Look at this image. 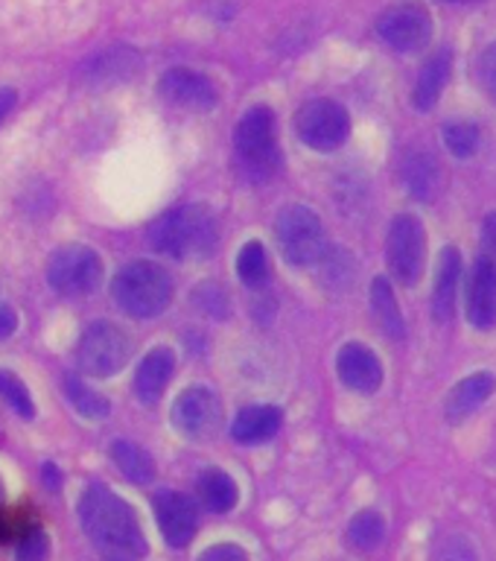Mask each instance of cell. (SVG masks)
I'll return each mask as SVG.
<instances>
[{
  "instance_id": "5",
  "label": "cell",
  "mask_w": 496,
  "mask_h": 561,
  "mask_svg": "<svg viewBox=\"0 0 496 561\" xmlns=\"http://www.w3.org/2000/svg\"><path fill=\"white\" fill-rule=\"evenodd\" d=\"M275 240H278L280 254L292 266H313L324 257V228L315 210L304 205H289L275 219Z\"/></svg>"
},
{
  "instance_id": "20",
  "label": "cell",
  "mask_w": 496,
  "mask_h": 561,
  "mask_svg": "<svg viewBox=\"0 0 496 561\" xmlns=\"http://www.w3.org/2000/svg\"><path fill=\"white\" fill-rule=\"evenodd\" d=\"M280 421H284V412L278 407H249L237 415V421L231 424V436L240 442V445H254V442H266L280 430Z\"/></svg>"
},
{
  "instance_id": "30",
  "label": "cell",
  "mask_w": 496,
  "mask_h": 561,
  "mask_svg": "<svg viewBox=\"0 0 496 561\" xmlns=\"http://www.w3.org/2000/svg\"><path fill=\"white\" fill-rule=\"evenodd\" d=\"M0 398H3L21 419H35V403L33 398H30V389L24 386V380L12 375V371H3V368H0Z\"/></svg>"
},
{
  "instance_id": "15",
  "label": "cell",
  "mask_w": 496,
  "mask_h": 561,
  "mask_svg": "<svg viewBox=\"0 0 496 561\" xmlns=\"http://www.w3.org/2000/svg\"><path fill=\"white\" fill-rule=\"evenodd\" d=\"M468 319L480 331H491L496 324V263L480 257L468 280Z\"/></svg>"
},
{
  "instance_id": "26",
  "label": "cell",
  "mask_w": 496,
  "mask_h": 561,
  "mask_svg": "<svg viewBox=\"0 0 496 561\" xmlns=\"http://www.w3.org/2000/svg\"><path fill=\"white\" fill-rule=\"evenodd\" d=\"M237 275L245 287H266L269 280V257L261 240H249L237 254Z\"/></svg>"
},
{
  "instance_id": "13",
  "label": "cell",
  "mask_w": 496,
  "mask_h": 561,
  "mask_svg": "<svg viewBox=\"0 0 496 561\" xmlns=\"http://www.w3.org/2000/svg\"><path fill=\"white\" fill-rule=\"evenodd\" d=\"M336 375L354 392L374 394L383 386V363L368 345L348 342L336 357Z\"/></svg>"
},
{
  "instance_id": "25",
  "label": "cell",
  "mask_w": 496,
  "mask_h": 561,
  "mask_svg": "<svg viewBox=\"0 0 496 561\" xmlns=\"http://www.w3.org/2000/svg\"><path fill=\"white\" fill-rule=\"evenodd\" d=\"M199 494L210 512H231L237 506V482L226 471H208L201 473Z\"/></svg>"
},
{
  "instance_id": "6",
  "label": "cell",
  "mask_w": 496,
  "mask_h": 561,
  "mask_svg": "<svg viewBox=\"0 0 496 561\" xmlns=\"http://www.w3.org/2000/svg\"><path fill=\"white\" fill-rule=\"evenodd\" d=\"M131 357L129 333L114 322L88 324L85 333L79 336L77 359L85 375L112 377L117 375Z\"/></svg>"
},
{
  "instance_id": "40",
  "label": "cell",
  "mask_w": 496,
  "mask_h": 561,
  "mask_svg": "<svg viewBox=\"0 0 496 561\" xmlns=\"http://www.w3.org/2000/svg\"><path fill=\"white\" fill-rule=\"evenodd\" d=\"M0 497H3V485H0Z\"/></svg>"
},
{
  "instance_id": "36",
  "label": "cell",
  "mask_w": 496,
  "mask_h": 561,
  "mask_svg": "<svg viewBox=\"0 0 496 561\" xmlns=\"http://www.w3.org/2000/svg\"><path fill=\"white\" fill-rule=\"evenodd\" d=\"M482 249H485V257L496 263V210L482 222Z\"/></svg>"
},
{
  "instance_id": "11",
  "label": "cell",
  "mask_w": 496,
  "mask_h": 561,
  "mask_svg": "<svg viewBox=\"0 0 496 561\" xmlns=\"http://www.w3.org/2000/svg\"><path fill=\"white\" fill-rule=\"evenodd\" d=\"M219 421H222V403L205 386H191L175 398L173 424L182 436L210 438L219 430Z\"/></svg>"
},
{
  "instance_id": "2",
  "label": "cell",
  "mask_w": 496,
  "mask_h": 561,
  "mask_svg": "<svg viewBox=\"0 0 496 561\" xmlns=\"http://www.w3.org/2000/svg\"><path fill=\"white\" fill-rule=\"evenodd\" d=\"M219 226L214 210L205 205H184L166 210L149 228V245L158 254L184 261V257H205L217 249Z\"/></svg>"
},
{
  "instance_id": "38",
  "label": "cell",
  "mask_w": 496,
  "mask_h": 561,
  "mask_svg": "<svg viewBox=\"0 0 496 561\" xmlns=\"http://www.w3.org/2000/svg\"><path fill=\"white\" fill-rule=\"evenodd\" d=\"M15 103H18L15 91H12V88H0V121L15 108Z\"/></svg>"
},
{
  "instance_id": "8",
  "label": "cell",
  "mask_w": 496,
  "mask_h": 561,
  "mask_svg": "<svg viewBox=\"0 0 496 561\" xmlns=\"http://www.w3.org/2000/svg\"><path fill=\"white\" fill-rule=\"evenodd\" d=\"M385 257L389 270L403 287H415L424 272V257H427V231L424 222L412 214H401L392 219L389 240H385Z\"/></svg>"
},
{
  "instance_id": "35",
  "label": "cell",
  "mask_w": 496,
  "mask_h": 561,
  "mask_svg": "<svg viewBox=\"0 0 496 561\" xmlns=\"http://www.w3.org/2000/svg\"><path fill=\"white\" fill-rule=\"evenodd\" d=\"M441 552H445V561H476V552H473L471 543L459 541V538L441 543Z\"/></svg>"
},
{
  "instance_id": "21",
  "label": "cell",
  "mask_w": 496,
  "mask_h": 561,
  "mask_svg": "<svg viewBox=\"0 0 496 561\" xmlns=\"http://www.w3.org/2000/svg\"><path fill=\"white\" fill-rule=\"evenodd\" d=\"M403 184L415 199H432L438 193V184H441V167H438L436 156H429V152L406 156V161H403Z\"/></svg>"
},
{
  "instance_id": "27",
  "label": "cell",
  "mask_w": 496,
  "mask_h": 561,
  "mask_svg": "<svg viewBox=\"0 0 496 561\" xmlns=\"http://www.w3.org/2000/svg\"><path fill=\"white\" fill-rule=\"evenodd\" d=\"M65 389H68V401L73 403V410L79 415H85V419H105L108 412H112V403L108 398L91 389L85 380H79V377H68L65 380Z\"/></svg>"
},
{
  "instance_id": "37",
  "label": "cell",
  "mask_w": 496,
  "mask_h": 561,
  "mask_svg": "<svg viewBox=\"0 0 496 561\" xmlns=\"http://www.w3.org/2000/svg\"><path fill=\"white\" fill-rule=\"evenodd\" d=\"M18 328V313L12 310V307L0 305V340H7V336H12Z\"/></svg>"
},
{
  "instance_id": "9",
  "label": "cell",
  "mask_w": 496,
  "mask_h": 561,
  "mask_svg": "<svg viewBox=\"0 0 496 561\" xmlns=\"http://www.w3.org/2000/svg\"><path fill=\"white\" fill-rule=\"evenodd\" d=\"M296 131L298 138L315 152H333L350 135L348 108L336 100H313L298 112Z\"/></svg>"
},
{
  "instance_id": "1",
  "label": "cell",
  "mask_w": 496,
  "mask_h": 561,
  "mask_svg": "<svg viewBox=\"0 0 496 561\" xmlns=\"http://www.w3.org/2000/svg\"><path fill=\"white\" fill-rule=\"evenodd\" d=\"M79 520L94 547L112 561H138L147 556V538L131 506L100 482L88 485L79 500Z\"/></svg>"
},
{
  "instance_id": "33",
  "label": "cell",
  "mask_w": 496,
  "mask_h": 561,
  "mask_svg": "<svg viewBox=\"0 0 496 561\" xmlns=\"http://www.w3.org/2000/svg\"><path fill=\"white\" fill-rule=\"evenodd\" d=\"M47 559V535L33 529L24 535V541L18 543V559L15 561H44Z\"/></svg>"
},
{
  "instance_id": "39",
  "label": "cell",
  "mask_w": 496,
  "mask_h": 561,
  "mask_svg": "<svg viewBox=\"0 0 496 561\" xmlns=\"http://www.w3.org/2000/svg\"><path fill=\"white\" fill-rule=\"evenodd\" d=\"M453 3H476V0H453Z\"/></svg>"
},
{
  "instance_id": "29",
  "label": "cell",
  "mask_w": 496,
  "mask_h": 561,
  "mask_svg": "<svg viewBox=\"0 0 496 561\" xmlns=\"http://www.w3.org/2000/svg\"><path fill=\"white\" fill-rule=\"evenodd\" d=\"M441 138H445L447 149H450L455 158H471L476 156V149H480V129H476L473 123H447L445 129H441Z\"/></svg>"
},
{
  "instance_id": "17",
  "label": "cell",
  "mask_w": 496,
  "mask_h": 561,
  "mask_svg": "<svg viewBox=\"0 0 496 561\" xmlns=\"http://www.w3.org/2000/svg\"><path fill=\"white\" fill-rule=\"evenodd\" d=\"M496 389V377L488 375V371H476V375L464 377L462 383L453 386V392L447 394V419L459 424L468 415L480 410L482 403L488 401Z\"/></svg>"
},
{
  "instance_id": "28",
  "label": "cell",
  "mask_w": 496,
  "mask_h": 561,
  "mask_svg": "<svg viewBox=\"0 0 496 561\" xmlns=\"http://www.w3.org/2000/svg\"><path fill=\"white\" fill-rule=\"evenodd\" d=\"M348 538L354 547H359V550H374V547H380L385 538L383 515H380V512H371V508L359 512V515L350 520Z\"/></svg>"
},
{
  "instance_id": "24",
  "label": "cell",
  "mask_w": 496,
  "mask_h": 561,
  "mask_svg": "<svg viewBox=\"0 0 496 561\" xmlns=\"http://www.w3.org/2000/svg\"><path fill=\"white\" fill-rule=\"evenodd\" d=\"M138 70V56L126 47H112V50L100 53L91 65L85 68L88 79L94 82H114V79H129Z\"/></svg>"
},
{
  "instance_id": "23",
  "label": "cell",
  "mask_w": 496,
  "mask_h": 561,
  "mask_svg": "<svg viewBox=\"0 0 496 561\" xmlns=\"http://www.w3.org/2000/svg\"><path fill=\"white\" fill-rule=\"evenodd\" d=\"M112 459L114 465L120 468L126 480L143 485V482H149L155 477V462H152V456H149L140 445H135V442L117 438L112 445Z\"/></svg>"
},
{
  "instance_id": "7",
  "label": "cell",
  "mask_w": 496,
  "mask_h": 561,
  "mask_svg": "<svg viewBox=\"0 0 496 561\" xmlns=\"http://www.w3.org/2000/svg\"><path fill=\"white\" fill-rule=\"evenodd\" d=\"M47 280L65 298L91 296L103 280V261L91 245H61L47 263Z\"/></svg>"
},
{
  "instance_id": "16",
  "label": "cell",
  "mask_w": 496,
  "mask_h": 561,
  "mask_svg": "<svg viewBox=\"0 0 496 561\" xmlns=\"http://www.w3.org/2000/svg\"><path fill=\"white\" fill-rule=\"evenodd\" d=\"M175 371V357L170 348H152L147 357L140 359L138 375H135V394L140 403H158V398L164 394L166 383Z\"/></svg>"
},
{
  "instance_id": "18",
  "label": "cell",
  "mask_w": 496,
  "mask_h": 561,
  "mask_svg": "<svg viewBox=\"0 0 496 561\" xmlns=\"http://www.w3.org/2000/svg\"><path fill=\"white\" fill-rule=\"evenodd\" d=\"M450 65H453L450 50H438L436 56L424 65L418 82H415V91H412V103H415L418 112L436 108V103L441 100V91H445L447 85V79H450Z\"/></svg>"
},
{
  "instance_id": "12",
  "label": "cell",
  "mask_w": 496,
  "mask_h": 561,
  "mask_svg": "<svg viewBox=\"0 0 496 561\" xmlns=\"http://www.w3.org/2000/svg\"><path fill=\"white\" fill-rule=\"evenodd\" d=\"M158 94L184 112H210L219 103L217 85L205 73L191 68L166 70L164 77L158 79Z\"/></svg>"
},
{
  "instance_id": "14",
  "label": "cell",
  "mask_w": 496,
  "mask_h": 561,
  "mask_svg": "<svg viewBox=\"0 0 496 561\" xmlns=\"http://www.w3.org/2000/svg\"><path fill=\"white\" fill-rule=\"evenodd\" d=\"M155 517L161 526L164 541L175 550H182L196 535V506L184 494L175 491H161L155 497Z\"/></svg>"
},
{
  "instance_id": "32",
  "label": "cell",
  "mask_w": 496,
  "mask_h": 561,
  "mask_svg": "<svg viewBox=\"0 0 496 561\" xmlns=\"http://www.w3.org/2000/svg\"><path fill=\"white\" fill-rule=\"evenodd\" d=\"M193 298H196V305H199V310H205L208 316H226L228 313V298L226 293L217 287V284H201L196 293H193Z\"/></svg>"
},
{
  "instance_id": "34",
  "label": "cell",
  "mask_w": 496,
  "mask_h": 561,
  "mask_svg": "<svg viewBox=\"0 0 496 561\" xmlns=\"http://www.w3.org/2000/svg\"><path fill=\"white\" fill-rule=\"evenodd\" d=\"M199 561H249L245 552L237 547V543H217V547H208L201 552Z\"/></svg>"
},
{
  "instance_id": "10",
  "label": "cell",
  "mask_w": 496,
  "mask_h": 561,
  "mask_svg": "<svg viewBox=\"0 0 496 561\" xmlns=\"http://www.w3.org/2000/svg\"><path fill=\"white\" fill-rule=\"evenodd\" d=\"M377 35H380L392 50L415 53L432 38V18H429V12L424 7L403 3V7L389 9V12L377 21Z\"/></svg>"
},
{
  "instance_id": "22",
  "label": "cell",
  "mask_w": 496,
  "mask_h": 561,
  "mask_svg": "<svg viewBox=\"0 0 496 561\" xmlns=\"http://www.w3.org/2000/svg\"><path fill=\"white\" fill-rule=\"evenodd\" d=\"M371 310H374L377 322L385 331V336L392 340H401L406 328H403V313L397 298H394V289L389 284V278H374L371 284Z\"/></svg>"
},
{
  "instance_id": "31",
  "label": "cell",
  "mask_w": 496,
  "mask_h": 561,
  "mask_svg": "<svg viewBox=\"0 0 496 561\" xmlns=\"http://www.w3.org/2000/svg\"><path fill=\"white\" fill-rule=\"evenodd\" d=\"M476 79H480L485 96L496 105V42H491L488 47L480 53V61H476Z\"/></svg>"
},
{
  "instance_id": "4",
  "label": "cell",
  "mask_w": 496,
  "mask_h": 561,
  "mask_svg": "<svg viewBox=\"0 0 496 561\" xmlns=\"http://www.w3.org/2000/svg\"><path fill=\"white\" fill-rule=\"evenodd\" d=\"M237 167L249 182H266L280 164L275 140V114L269 105H254L240 117L234 131Z\"/></svg>"
},
{
  "instance_id": "3",
  "label": "cell",
  "mask_w": 496,
  "mask_h": 561,
  "mask_svg": "<svg viewBox=\"0 0 496 561\" xmlns=\"http://www.w3.org/2000/svg\"><path fill=\"white\" fill-rule=\"evenodd\" d=\"M112 296L123 313L131 319H155L173 298V278L164 266L152 261H138L123 266L112 284Z\"/></svg>"
},
{
  "instance_id": "19",
  "label": "cell",
  "mask_w": 496,
  "mask_h": 561,
  "mask_svg": "<svg viewBox=\"0 0 496 561\" xmlns=\"http://www.w3.org/2000/svg\"><path fill=\"white\" fill-rule=\"evenodd\" d=\"M459 275H462V254H459V249L450 245V249L441 252L436 272V289H432V310H436L438 322H447L453 316Z\"/></svg>"
}]
</instances>
